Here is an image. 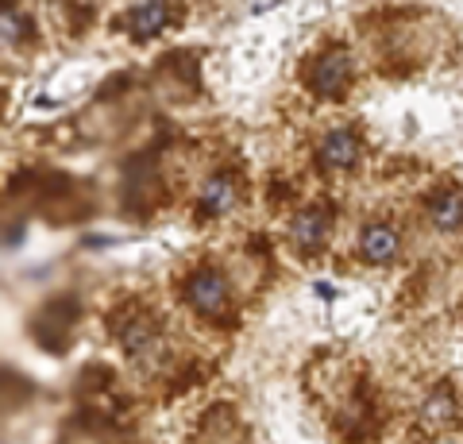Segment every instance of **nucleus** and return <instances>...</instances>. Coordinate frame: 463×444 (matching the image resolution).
I'll return each instance as SVG.
<instances>
[{
	"instance_id": "obj_1",
	"label": "nucleus",
	"mask_w": 463,
	"mask_h": 444,
	"mask_svg": "<svg viewBox=\"0 0 463 444\" xmlns=\"http://www.w3.org/2000/svg\"><path fill=\"white\" fill-rule=\"evenodd\" d=\"M185 298H190V306L201 313V317H224L228 306H232V286L221 270L205 267L185 282Z\"/></svg>"
},
{
	"instance_id": "obj_2",
	"label": "nucleus",
	"mask_w": 463,
	"mask_h": 444,
	"mask_svg": "<svg viewBox=\"0 0 463 444\" xmlns=\"http://www.w3.org/2000/svg\"><path fill=\"white\" fill-rule=\"evenodd\" d=\"M347 78H352V59L347 51H325L321 59L309 66V85L317 97H340Z\"/></svg>"
},
{
	"instance_id": "obj_3",
	"label": "nucleus",
	"mask_w": 463,
	"mask_h": 444,
	"mask_svg": "<svg viewBox=\"0 0 463 444\" xmlns=\"http://www.w3.org/2000/svg\"><path fill=\"white\" fill-rule=\"evenodd\" d=\"M359 155H364V143H359L352 128H332L321 139V147H317V159H321L325 170H352Z\"/></svg>"
},
{
	"instance_id": "obj_4",
	"label": "nucleus",
	"mask_w": 463,
	"mask_h": 444,
	"mask_svg": "<svg viewBox=\"0 0 463 444\" xmlns=\"http://www.w3.org/2000/svg\"><path fill=\"white\" fill-rule=\"evenodd\" d=\"M398 251H402L398 228H390V224H367L364 232H359V260L371 263V267L394 263Z\"/></svg>"
},
{
	"instance_id": "obj_5",
	"label": "nucleus",
	"mask_w": 463,
	"mask_h": 444,
	"mask_svg": "<svg viewBox=\"0 0 463 444\" xmlns=\"http://www.w3.org/2000/svg\"><path fill=\"white\" fill-rule=\"evenodd\" d=\"M425 217L437 232H459L463 228V194L456 185H444L425 202Z\"/></svg>"
},
{
	"instance_id": "obj_6",
	"label": "nucleus",
	"mask_w": 463,
	"mask_h": 444,
	"mask_svg": "<svg viewBox=\"0 0 463 444\" xmlns=\"http://www.w3.org/2000/svg\"><path fill=\"white\" fill-rule=\"evenodd\" d=\"M116 340H120L128 360H147V355L158 348V325L151 317H132V321H124Z\"/></svg>"
},
{
	"instance_id": "obj_7",
	"label": "nucleus",
	"mask_w": 463,
	"mask_h": 444,
	"mask_svg": "<svg viewBox=\"0 0 463 444\" xmlns=\"http://www.w3.org/2000/svg\"><path fill=\"white\" fill-rule=\"evenodd\" d=\"M289 240L298 243L301 251H317V248H325V240H328V213L325 209H301L294 224H289Z\"/></svg>"
},
{
	"instance_id": "obj_8",
	"label": "nucleus",
	"mask_w": 463,
	"mask_h": 444,
	"mask_svg": "<svg viewBox=\"0 0 463 444\" xmlns=\"http://www.w3.org/2000/svg\"><path fill=\"white\" fill-rule=\"evenodd\" d=\"M236 182H232L228 175H213L205 185H201V197H197V209L201 217H224V213H232V205H236Z\"/></svg>"
},
{
	"instance_id": "obj_9",
	"label": "nucleus",
	"mask_w": 463,
	"mask_h": 444,
	"mask_svg": "<svg viewBox=\"0 0 463 444\" xmlns=\"http://www.w3.org/2000/svg\"><path fill=\"white\" fill-rule=\"evenodd\" d=\"M166 24H170L166 0H143V5H136L132 12H128V32H132L136 39H151V35L163 32Z\"/></svg>"
},
{
	"instance_id": "obj_10",
	"label": "nucleus",
	"mask_w": 463,
	"mask_h": 444,
	"mask_svg": "<svg viewBox=\"0 0 463 444\" xmlns=\"http://www.w3.org/2000/svg\"><path fill=\"white\" fill-rule=\"evenodd\" d=\"M456 421V398L448 386H437V391L425 394L421 402V425L429 429V433H437V429H448Z\"/></svg>"
},
{
	"instance_id": "obj_11",
	"label": "nucleus",
	"mask_w": 463,
	"mask_h": 444,
	"mask_svg": "<svg viewBox=\"0 0 463 444\" xmlns=\"http://www.w3.org/2000/svg\"><path fill=\"white\" fill-rule=\"evenodd\" d=\"M27 32V20L16 5H5V16H0V39H5V47H16Z\"/></svg>"
}]
</instances>
